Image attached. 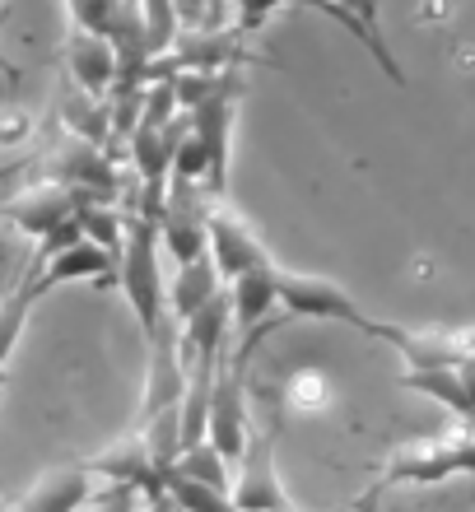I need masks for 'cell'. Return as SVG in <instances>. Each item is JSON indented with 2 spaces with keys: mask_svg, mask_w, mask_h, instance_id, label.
I'll return each instance as SVG.
<instances>
[{
  "mask_svg": "<svg viewBox=\"0 0 475 512\" xmlns=\"http://www.w3.org/2000/svg\"><path fill=\"white\" fill-rule=\"evenodd\" d=\"M457 475H475V424H457V429L434 433V438L401 443L378 466V480L354 499V508L364 512L392 489H429L443 480H457Z\"/></svg>",
  "mask_w": 475,
  "mask_h": 512,
  "instance_id": "cell-1",
  "label": "cell"
},
{
  "mask_svg": "<svg viewBox=\"0 0 475 512\" xmlns=\"http://www.w3.org/2000/svg\"><path fill=\"white\" fill-rule=\"evenodd\" d=\"M159 219L150 215H131L126 219V243L117 256V284H122L126 303L136 312L145 340L168 322V294H163V261H159Z\"/></svg>",
  "mask_w": 475,
  "mask_h": 512,
  "instance_id": "cell-2",
  "label": "cell"
},
{
  "mask_svg": "<svg viewBox=\"0 0 475 512\" xmlns=\"http://www.w3.org/2000/svg\"><path fill=\"white\" fill-rule=\"evenodd\" d=\"M191 126V135L205 149V196L224 201V182H229V159H233V126H238V70H219L215 89L182 112Z\"/></svg>",
  "mask_w": 475,
  "mask_h": 512,
  "instance_id": "cell-3",
  "label": "cell"
},
{
  "mask_svg": "<svg viewBox=\"0 0 475 512\" xmlns=\"http://www.w3.org/2000/svg\"><path fill=\"white\" fill-rule=\"evenodd\" d=\"M275 298L285 303L289 317H308V322H340V326H354V331H364V336L378 340L382 322L378 317H368L354 294L345 284L326 280V275H308V270H285L275 266Z\"/></svg>",
  "mask_w": 475,
  "mask_h": 512,
  "instance_id": "cell-4",
  "label": "cell"
},
{
  "mask_svg": "<svg viewBox=\"0 0 475 512\" xmlns=\"http://www.w3.org/2000/svg\"><path fill=\"white\" fill-rule=\"evenodd\" d=\"M205 256L215 261L219 284H233L238 275H247V270L275 266L266 243L257 238V229H252L238 210H229L224 201H215L210 215H205Z\"/></svg>",
  "mask_w": 475,
  "mask_h": 512,
  "instance_id": "cell-5",
  "label": "cell"
},
{
  "mask_svg": "<svg viewBox=\"0 0 475 512\" xmlns=\"http://www.w3.org/2000/svg\"><path fill=\"white\" fill-rule=\"evenodd\" d=\"M247 433H252V419H247V391H243V368L224 354V364L215 373V391H210V415H205V443L215 447L219 457L238 466L247 447Z\"/></svg>",
  "mask_w": 475,
  "mask_h": 512,
  "instance_id": "cell-6",
  "label": "cell"
},
{
  "mask_svg": "<svg viewBox=\"0 0 475 512\" xmlns=\"http://www.w3.org/2000/svg\"><path fill=\"white\" fill-rule=\"evenodd\" d=\"M229 499L238 503V512H271L285 499V485H280V471H275V429H252L247 433V447L238 457V475L229 480Z\"/></svg>",
  "mask_w": 475,
  "mask_h": 512,
  "instance_id": "cell-7",
  "label": "cell"
},
{
  "mask_svg": "<svg viewBox=\"0 0 475 512\" xmlns=\"http://www.w3.org/2000/svg\"><path fill=\"white\" fill-rule=\"evenodd\" d=\"M42 182H61V187L80 191L84 201H112L117 196V168H112L108 149L84 145V140H66L52 159L42 163Z\"/></svg>",
  "mask_w": 475,
  "mask_h": 512,
  "instance_id": "cell-8",
  "label": "cell"
},
{
  "mask_svg": "<svg viewBox=\"0 0 475 512\" xmlns=\"http://www.w3.org/2000/svg\"><path fill=\"white\" fill-rule=\"evenodd\" d=\"M80 205H84L80 191L61 187V182H33V187H24L10 205H5V219H10L14 233H24V238L42 243L52 229L70 224Z\"/></svg>",
  "mask_w": 475,
  "mask_h": 512,
  "instance_id": "cell-9",
  "label": "cell"
},
{
  "mask_svg": "<svg viewBox=\"0 0 475 512\" xmlns=\"http://www.w3.org/2000/svg\"><path fill=\"white\" fill-rule=\"evenodd\" d=\"M210 205H201V187H173L168 191L163 215H159V252L173 256L177 266L201 261L205 256V215H210Z\"/></svg>",
  "mask_w": 475,
  "mask_h": 512,
  "instance_id": "cell-10",
  "label": "cell"
},
{
  "mask_svg": "<svg viewBox=\"0 0 475 512\" xmlns=\"http://www.w3.org/2000/svg\"><path fill=\"white\" fill-rule=\"evenodd\" d=\"M98 499V475L75 461V466H52L47 475H38V485L10 499V512H80L84 503Z\"/></svg>",
  "mask_w": 475,
  "mask_h": 512,
  "instance_id": "cell-11",
  "label": "cell"
},
{
  "mask_svg": "<svg viewBox=\"0 0 475 512\" xmlns=\"http://www.w3.org/2000/svg\"><path fill=\"white\" fill-rule=\"evenodd\" d=\"M84 466H89L98 480H112V485L140 489L145 499L163 494V475H159V466H154L150 447H145V433H140V429L126 433V438H117V443H108V452L89 457Z\"/></svg>",
  "mask_w": 475,
  "mask_h": 512,
  "instance_id": "cell-12",
  "label": "cell"
},
{
  "mask_svg": "<svg viewBox=\"0 0 475 512\" xmlns=\"http://www.w3.org/2000/svg\"><path fill=\"white\" fill-rule=\"evenodd\" d=\"M33 270H38L42 294H52L61 284H98L108 275H117V256L103 252L89 238H75V243H66L52 256H33Z\"/></svg>",
  "mask_w": 475,
  "mask_h": 512,
  "instance_id": "cell-13",
  "label": "cell"
},
{
  "mask_svg": "<svg viewBox=\"0 0 475 512\" xmlns=\"http://www.w3.org/2000/svg\"><path fill=\"white\" fill-rule=\"evenodd\" d=\"M66 66L75 89L98 103L112 98V84H117V47L112 38H98V33H70L66 42Z\"/></svg>",
  "mask_w": 475,
  "mask_h": 512,
  "instance_id": "cell-14",
  "label": "cell"
},
{
  "mask_svg": "<svg viewBox=\"0 0 475 512\" xmlns=\"http://www.w3.org/2000/svg\"><path fill=\"white\" fill-rule=\"evenodd\" d=\"M42 284H38V270H33V261L24 266V275L14 280V289L5 298H0V391H5V382H10V359L14 350H19V340H24V326H28V312L38 308Z\"/></svg>",
  "mask_w": 475,
  "mask_h": 512,
  "instance_id": "cell-15",
  "label": "cell"
},
{
  "mask_svg": "<svg viewBox=\"0 0 475 512\" xmlns=\"http://www.w3.org/2000/svg\"><path fill=\"white\" fill-rule=\"evenodd\" d=\"M224 284H219V270L210 256H201V261H187V266H177V275L168 284H163V294H168V322L182 331V326L196 317V312L210 303V298L219 294Z\"/></svg>",
  "mask_w": 475,
  "mask_h": 512,
  "instance_id": "cell-16",
  "label": "cell"
},
{
  "mask_svg": "<svg viewBox=\"0 0 475 512\" xmlns=\"http://www.w3.org/2000/svg\"><path fill=\"white\" fill-rule=\"evenodd\" d=\"M401 387H406V391H420V396L438 401L443 410H452V415H457V424H475L457 364H415V368L406 364V373H401Z\"/></svg>",
  "mask_w": 475,
  "mask_h": 512,
  "instance_id": "cell-17",
  "label": "cell"
},
{
  "mask_svg": "<svg viewBox=\"0 0 475 512\" xmlns=\"http://www.w3.org/2000/svg\"><path fill=\"white\" fill-rule=\"evenodd\" d=\"M313 5H322L326 14H336L340 24H350L354 38L373 52V61L401 84V66H396V56L387 52V42L378 38V0H313Z\"/></svg>",
  "mask_w": 475,
  "mask_h": 512,
  "instance_id": "cell-18",
  "label": "cell"
},
{
  "mask_svg": "<svg viewBox=\"0 0 475 512\" xmlns=\"http://www.w3.org/2000/svg\"><path fill=\"white\" fill-rule=\"evenodd\" d=\"M61 122H66L70 140H84V145L108 149V135H112V108L108 103H98V98L70 89V94L61 98Z\"/></svg>",
  "mask_w": 475,
  "mask_h": 512,
  "instance_id": "cell-19",
  "label": "cell"
},
{
  "mask_svg": "<svg viewBox=\"0 0 475 512\" xmlns=\"http://www.w3.org/2000/svg\"><path fill=\"white\" fill-rule=\"evenodd\" d=\"M163 499L173 503V512H238L229 489L201 485V480H187L177 471H163Z\"/></svg>",
  "mask_w": 475,
  "mask_h": 512,
  "instance_id": "cell-20",
  "label": "cell"
},
{
  "mask_svg": "<svg viewBox=\"0 0 475 512\" xmlns=\"http://www.w3.org/2000/svg\"><path fill=\"white\" fill-rule=\"evenodd\" d=\"M75 224H80V238L98 243L103 252L122 256V243H126V219L112 210V201H84L75 210Z\"/></svg>",
  "mask_w": 475,
  "mask_h": 512,
  "instance_id": "cell-21",
  "label": "cell"
},
{
  "mask_svg": "<svg viewBox=\"0 0 475 512\" xmlns=\"http://www.w3.org/2000/svg\"><path fill=\"white\" fill-rule=\"evenodd\" d=\"M131 0H66L75 33H98V38H117Z\"/></svg>",
  "mask_w": 475,
  "mask_h": 512,
  "instance_id": "cell-22",
  "label": "cell"
},
{
  "mask_svg": "<svg viewBox=\"0 0 475 512\" xmlns=\"http://www.w3.org/2000/svg\"><path fill=\"white\" fill-rule=\"evenodd\" d=\"M285 401L294 410H326L331 405V387H326L322 373H299V378L285 387Z\"/></svg>",
  "mask_w": 475,
  "mask_h": 512,
  "instance_id": "cell-23",
  "label": "cell"
},
{
  "mask_svg": "<svg viewBox=\"0 0 475 512\" xmlns=\"http://www.w3.org/2000/svg\"><path fill=\"white\" fill-rule=\"evenodd\" d=\"M233 5V33H238V38H243V33H252V28H261L266 24V19H271L275 10H280V5H285V0H229Z\"/></svg>",
  "mask_w": 475,
  "mask_h": 512,
  "instance_id": "cell-24",
  "label": "cell"
},
{
  "mask_svg": "<svg viewBox=\"0 0 475 512\" xmlns=\"http://www.w3.org/2000/svg\"><path fill=\"white\" fill-rule=\"evenodd\" d=\"M140 499H145L140 489H131V485H112L108 494H103V499H98V503H84L80 512H136V508H140Z\"/></svg>",
  "mask_w": 475,
  "mask_h": 512,
  "instance_id": "cell-25",
  "label": "cell"
},
{
  "mask_svg": "<svg viewBox=\"0 0 475 512\" xmlns=\"http://www.w3.org/2000/svg\"><path fill=\"white\" fill-rule=\"evenodd\" d=\"M33 117L24 108H0V145H28Z\"/></svg>",
  "mask_w": 475,
  "mask_h": 512,
  "instance_id": "cell-26",
  "label": "cell"
},
{
  "mask_svg": "<svg viewBox=\"0 0 475 512\" xmlns=\"http://www.w3.org/2000/svg\"><path fill=\"white\" fill-rule=\"evenodd\" d=\"M457 373H462V387H466V401H471V415H475V354H466L462 364H457Z\"/></svg>",
  "mask_w": 475,
  "mask_h": 512,
  "instance_id": "cell-27",
  "label": "cell"
},
{
  "mask_svg": "<svg viewBox=\"0 0 475 512\" xmlns=\"http://www.w3.org/2000/svg\"><path fill=\"white\" fill-rule=\"evenodd\" d=\"M136 512H173V503L163 499V494H154V499H140Z\"/></svg>",
  "mask_w": 475,
  "mask_h": 512,
  "instance_id": "cell-28",
  "label": "cell"
},
{
  "mask_svg": "<svg viewBox=\"0 0 475 512\" xmlns=\"http://www.w3.org/2000/svg\"><path fill=\"white\" fill-rule=\"evenodd\" d=\"M457 340H462V359H466V354H475V326H462V331H457Z\"/></svg>",
  "mask_w": 475,
  "mask_h": 512,
  "instance_id": "cell-29",
  "label": "cell"
},
{
  "mask_svg": "<svg viewBox=\"0 0 475 512\" xmlns=\"http://www.w3.org/2000/svg\"><path fill=\"white\" fill-rule=\"evenodd\" d=\"M0 38H5V0H0ZM0 70H5V52H0Z\"/></svg>",
  "mask_w": 475,
  "mask_h": 512,
  "instance_id": "cell-30",
  "label": "cell"
},
{
  "mask_svg": "<svg viewBox=\"0 0 475 512\" xmlns=\"http://www.w3.org/2000/svg\"><path fill=\"white\" fill-rule=\"evenodd\" d=\"M271 512H299V508H294V503H280V508H271Z\"/></svg>",
  "mask_w": 475,
  "mask_h": 512,
  "instance_id": "cell-31",
  "label": "cell"
},
{
  "mask_svg": "<svg viewBox=\"0 0 475 512\" xmlns=\"http://www.w3.org/2000/svg\"><path fill=\"white\" fill-rule=\"evenodd\" d=\"M0 512H10V499H5V494H0Z\"/></svg>",
  "mask_w": 475,
  "mask_h": 512,
  "instance_id": "cell-32",
  "label": "cell"
},
{
  "mask_svg": "<svg viewBox=\"0 0 475 512\" xmlns=\"http://www.w3.org/2000/svg\"><path fill=\"white\" fill-rule=\"evenodd\" d=\"M177 5H182V0H177Z\"/></svg>",
  "mask_w": 475,
  "mask_h": 512,
  "instance_id": "cell-33",
  "label": "cell"
}]
</instances>
